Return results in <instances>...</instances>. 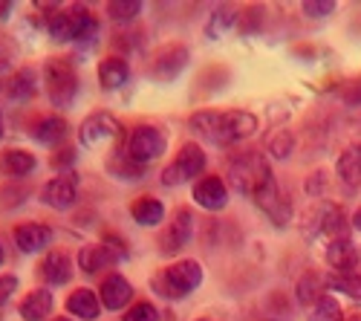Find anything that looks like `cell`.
Wrapping results in <instances>:
<instances>
[{"instance_id":"1","label":"cell","mask_w":361,"mask_h":321,"mask_svg":"<svg viewBox=\"0 0 361 321\" xmlns=\"http://www.w3.org/2000/svg\"><path fill=\"white\" fill-rule=\"evenodd\" d=\"M228 183L237 194H249L263 212L278 217L281 206V191L275 183V174L269 168V162L260 154H243L228 165Z\"/></svg>"},{"instance_id":"2","label":"cell","mask_w":361,"mask_h":321,"mask_svg":"<svg viewBox=\"0 0 361 321\" xmlns=\"http://www.w3.org/2000/svg\"><path fill=\"white\" fill-rule=\"evenodd\" d=\"M191 131L214 145H234L240 139H249L257 131V116L249 110H200L191 116Z\"/></svg>"},{"instance_id":"3","label":"cell","mask_w":361,"mask_h":321,"mask_svg":"<svg viewBox=\"0 0 361 321\" xmlns=\"http://www.w3.org/2000/svg\"><path fill=\"white\" fill-rule=\"evenodd\" d=\"M44 84L49 102L58 110H67L78 96V75L67 58H49L44 64Z\"/></svg>"},{"instance_id":"4","label":"cell","mask_w":361,"mask_h":321,"mask_svg":"<svg viewBox=\"0 0 361 321\" xmlns=\"http://www.w3.org/2000/svg\"><path fill=\"white\" fill-rule=\"evenodd\" d=\"M200 284H202V267L197 264V260H176L173 267H168L154 281V286L165 298H185Z\"/></svg>"},{"instance_id":"5","label":"cell","mask_w":361,"mask_h":321,"mask_svg":"<svg viewBox=\"0 0 361 321\" xmlns=\"http://www.w3.org/2000/svg\"><path fill=\"white\" fill-rule=\"evenodd\" d=\"M122 133V125H118L116 116L110 113H90L87 119L81 122L78 128V142L84 148L96 151V148H104V145H113Z\"/></svg>"},{"instance_id":"6","label":"cell","mask_w":361,"mask_h":321,"mask_svg":"<svg viewBox=\"0 0 361 321\" xmlns=\"http://www.w3.org/2000/svg\"><path fill=\"white\" fill-rule=\"evenodd\" d=\"M165 148H168V139H165V133H162L159 128H154V125H139V128L130 131L128 157H130L133 162H139V165L154 162V159H159V157L165 154Z\"/></svg>"},{"instance_id":"7","label":"cell","mask_w":361,"mask_h":321,"mask_svg":"<svg viewBox=\"0 0 361 321\" xmlns=\"http://www.w3.org/2000/svg\"><path fill=\"white\" fill-rule=\"evenodd\" d=\"M78 197V177L75 174H58L55 180H49L44 186V202L58 212L73 209V202Z\"/></svg>"},{"instance_id":"8","label":"cell","mask_w":361,"mask_h":321,"mask_svg":"<svg viewBox=\"0 0 361 321\" xmlns=\"http://www.w3.org/2000/svg\"><path fill=\"white\" fill-rule=\"evenodd\" d=\"M122 258H125V252L113 249L110 243H93V246H84L78 252V267L84 275H99L102 269L113 267L116 260H122Z\"/></svg>"},{"instance_id":"9","label":"cell","mask_w":361,"mask_h":321,"mask_svg":"<svg viewBox=\"0 0 361 321\" xmlns=\"http://www.w3.org/2000/svg\"><path fill=\"white\" fill-rule=\"evenodd\" d=\"M194 235V214L188 209H179L171 220V226L165 229V235H162V252L165 255H173L179 252Z\"/></svg>"},{"instance_id":"10","label":"cell","mask_w":361,"mask_h":321,"mask_svg":"<svg viewBox=\"0 0 361 321\" xmlns=\"http://www.w3.org/2000/svg\"><path fill=\"white\" fill-rule=\"evenodd\" d=\"M188 64V49L185 47H168L154 58V67H150V75L157 81H173L179 73Z\"/></svg>"},{"instance_id":"11","label":"cell","mask_w":361,"mask_h":321,"mask_svg":"<svg viewBox=\"0 0 361 321\" xmlns=\"http://www.w3.org/2000/svg\"><path fill=\"white\" fill-rule=\"evenodd\" d=\"M52 243V229L47 223H20L15 229V246L26 255L44 252Z\"/></svg>"},{"instance_id":"12","label":"cell","mask_w":361,"mask_h":321,"mask_svg":"<svg viewBox=\"0 0 361 321\" xmlns=\"http://www.w3.org/2000/svg\"><path fill=\"white\" fill-rule=\"evenodd\" d=\"M194 200L205 212H223L226 202H228V188L220 177H205L194 186Z\"/></svg>"},{"instance_id":"13","label":"cell","mask_w":361,"mask_h":321,"mask_svg":"<svg viewBox=\"0 0 361 321\" xmlns=\"http://www.w3.org/2000/svg\"><path fill=\"white\" fill-rule=\"evenodd\" d=\"M99 296H102V307H107V310H122V307H128L130 298H133V286H130L128 278H122V275L113 272V275H107V278L102 281Z\"/></svg>"},{"instance_id":"14","label":"cell","mask_w":361,"mask_h":321,"mask_svg":"<svg viewBox=\"0 0 361 321\" xmlns=\"http://www.w3.org/2000/svg\"><path fill=\"white\" fill-rule=\"evenodd\" d=\"M38 275L49 286H64L73 278V260L64 252H47L44 260H41V267H38Z\"/></svg>"},{"instance_id":"15","label":"cell","mask_w":361,"mask_h":321,"mask_svg":"<svg viewBox=\"0 0 361 321\" xmlns=\"http://www.w3.org/2000/svg\"><path fill=\"white\" fill-rule=\"evenodd\" d=\"M35 171V157L23 151V148H6L0 154V177H9V180H20L29 177Z\"/></svg>"},{"instance_id":"16","label":"cell","mask_w":361,"mask_h":321,"mask_svg":"<svg viewBox=\"0 0 361 321\" xmlns=\"http://www.w3.org/2000/svg\"><path fill=\"white\" fill-rule=\"evenodd\" d=\"M70 133V125L64 116H47V119H41L35 128H32V139L38 145H44V148H58V145H64Z\"/></svg>"},{"instance_id":"17","label":"cell","mask_w":361,"mask_h":321,"mask_svg":"<svg viewBox=\"0 0 361 321\" xmlns=\"http://www.w3.org/2000/svg\"><path fill=\"white\" fill-rule=\"evenodd\" d=\"M326 264L333 267L336 272H350V269L358 264V249L353 246L350 238H341V241L326 243Z\"/></svg>"},{"instance_id":"18","label":"cell","mask_w":361,"mask_h":321,"mask_svg":"<svg viewBox=\"0 0 361 321\" xmlns=\"http://www.w3.org/2000/svg\"><path fill=\"white\" fill-rule=\"evenodd\" d=\"M67 310H70V315H75V318L96 321L99 313H102V298L93 293V289H75V293L67 298Z\"/></svg>"},{"instance_id":"19","label":"cell","mask_w":361,"mask_h":321,"mask_svg":"<svg viewBox=\"0 0 361 321\" xmlns=\"http://www.w3.org/2000/svg\"><path fill=\"white\" fill-rule=\"evenodd\" d=\"M52 293L49 289H32L23 301H20V318L23 321H44V318H49V313H52Z\"/></svg>"},{"instance_id":"20","label":"cell","mask_w":361,"mask_h":321,"mask_svg":"<svg viewBox=\"0 0 361 321\" xmlns=\"http://www.w3.org/2000/svg\"><path fill=\"white\" fill-rule=\"evenodd\" d=\"M130 78V67L125 58H104V61L99 64V81L104 90H118V87H125Z\"/></svg>"},{"instance_id":"21","label":"cell","mask_w":361,"mask_h":321,"mask_svg":"<svg viewBox=\"0 0 361 321\" xmlns=\"http://www.w3.org/2000/svg\"><path fill=\"white\" fill-rule=\"evenodd\" d=\"M35 87H38V75L32 67H20L15 70V75L6 81V96L12 102H26L35 96Z\"/></svg>"},{"instance_id":"22","label":"cell","mask_w":361,"mask_h":321,"mask_svg":"<svg viewBox=\"0 0 361 321\" xmlns=\"http://www.w3.org/2000/svg\"><path fill=\"white\" fill-rule=\"evenodd\" d=\"M130 214H133V220H136L139 226L154 229V226L162 223V217H165V206H162V200H157V197H139V200L133 202Z\"/></svg>"},{"instance_id":"23","label":"cell","mask_w":361,"mask_h":321,"mask_svg":"<svg viewBox=\"0 0 361 321\" xmlns=\"http://www.w3.org/2000/svg\"><path fill=\"white\" fill-rule=\"evenodd\" d=\"M47 32L55 44H70L75 41V23H73V15L70 9H55L49 18H47Z\"/></svg>"},{"instance_id":"24","label":"cell","mask_w":361,"mask_h":321,"mask_svg":"<svg viewBox=\"0 0 361 321\" xmlns=\"http://www.w3.org/2000/svg\"><path fill=\"white\" fill-rule=\"evenodd\" d=\"M173 165L183 171L185 180H194V177H200V174L205 171V154H202L200 145L188 142V145H183V151H179V157H176Z\"/></svg>"},{"instance_id":"25","label":"cell","mask_w":361,"mask_h":321,"mask_svg":"<svg viewBox=\"0 0 361 321\" xmlns=\"http://www.w3.org/2000/svg\"><path fill=\"white\" fill-rule=\"evenodd\" d=\"M338 177L347 186H358L361 183V145H353L338 157Z\"/></svg>"},{"instance_id":"26","label":"cell","mask_w":361,"mask_h":321,"mask_svg":"<svg viewBox=\"0 0 361 321\" xmlns=\"http://www.w3.org/2000/svg\"><path fill=\"white\" fill-rule=\"evenodd\" d=\"M326 286L341 296H350L353 301H361V272H333L326 278Z\"/></svg>"},{"instance_id":"27","label":"cell","mask_w":361,"mask_h":321,"mask_svg":"<svg viewBox=\"0 0 361 321\" xmlns=\"http://www.w3.org/2000/svg\"><path fill=\"white\" fill-rule=\"evenodd\" d=\"M70 15H73V23H75V41H90L96 38V18L87 6H70Z\"/></svg>"},{"instance_id":"28","label":"cell","mask_w":361,"mask_h":321,"mask_svg":"<svg viewBox=\"0 0 361 321\" xmlns=\"http://www.w3.org/2000/svg\"><path fill=\"white\" fill-rule=\"evenodd\" d=\"M321 229H324V235L329 238V243L347 238L344 212H341V209H324V214H321Z\"/></svg>"},{"instance_id":"29","label":"cell","mask_w":361,"mask_h":321,"mask_svg":"<svg viewBox=\"0 0 361 321\" xmlns=\"http://www.w3.org/2000/svg\"><path fill=\"white\" fill-rule=\"evenodd\" d=\"M237 23V12L231 9V6H220V9H214V15L208 18V26H205V35L208 38H220V35H226L228 29Z\"/></svg>"},{"instance_id":"30","label":"cell","mask_w":361,"mask_h":321,"mask_svg":"<svg viewBox=\"0 0 361 321\" xmlns=\"http://www.w3.org/2000/svg\"><path fill=\"white\" fill-rule=\"evenodd\" d=\"M139 12H142L139 0H113V4L107 6V18L113 23H130V20L139 18Z\"/></svg>"},{"instance_id":"31","label":"cell","mask_w":361,"mask_h":321,"mask_svg":"<svg viewBox=\"0 0 361 321\" xmlns=\"http://www.w3.org/2000/svg\"><path fill=\"white\" fill-rule=\"evenodd\" d=\"M321 286H324V281L315 275V272H307L304 278H300L298 281V289H295V293H298V301L300 304H318L324 296H321Z\"/></svg>"},{"instance_id":"32","label":"cell","mask_w":361,"mask_h":321,"mask_svg":"<svg viewBox=\"0 0 361 321\" xmlns=\"http://www.w3.org/2000/svg\"><path fill=\"white\" fill-rule=\"evenodd\" d=\"M341 315H344V313H341L338 301H336L333 296H324V298L315 304V310H312V318H310V321H344Z\"/></svg>"},{"instance_id":"33","label":"cell","mask_w":361,"mask_h":321,"mask_svg":"<svg viewBox=\"0 0 361 321\" xmlns=\"http://www.w3.org/2000/svg\"><path fill=\"white\" fill-rule=\"evenodd\" d=\"M125 321H159V313H157V307H154V304L139 301V304H133V307L128 310Z\"/></svg>"},{"instance_id":"34","label":"cell","mask_w":361,"mask_h":321,"mask_svg":"<svg viewBox=\"0 0 361 321\" xmlns=\"http://www.w3.org/2000/svg\"><path fill=\"white\" fill-rule=\"evenodd\" d=\"M300 9H304L307 18H329L336 12V4H333V0H307Z\"/></svg>"},{"instance_id":"35","label":"cell","mask_w":361,"mask_h":321,"mask_svg":"<svg viewBox=\"0 0 361 321\" xmlns=\"http://www.w3.org/2000/svg\"><path fill=\"white\" fill-rule=\"evenodd\" d=\"M18 289V278L15 275H0V307H4Z\"/></svg>"},{"instance_id":"36","label":"cell","mask_w":361,"mask_h":321,"mask_svg":"<svg viewBox=\"0 0 361 321\" xmlns=\"http://www.w3.org/2000/svg\"><path fill=\"white\" fill-rule=\"evenodd\" d=\"M162 183L165 186H179V183H185V177H183V171H179L176 165H168L162 171Z\"/></svg>"},{"instance_id":"37","label":"cell","mask_w":361,"mask_h":321,"mask_svg":"<svg viewBox=\"0 0 361 321\" xmlns=\"http://www.w3.org/2000/svg\"><path fill=\"white\" fill-rule=\"evenodd\" d=\"M272 151H275V157H286L289 151H292V136L286 133V136H278L275 142H272Z\"/></svg>"},{"instance_id":"38","label":"cell","mask_w":361,"mask_h":321,"mask_svg":"<svg viewBox=\"0 0 361 321\" xmlns=\"http://www.w3.org/2000/svg\"><path fill=\"white\" fill-rule=\"evenodd\" d=\"M73 162H75V151H73V148L58 151V154H55V159H52V165H55V168H67V165H73Z\"/></svg>"},{"instance_id":"39","label":"cell","mask_w":361,"mask_h":321,"mask_svg":"<svg viewBox=\"0 0 361 321\" xmlns=\"http://www.w3.org/2000/svg\"><path fill=\"white\" fill-rule=\"evenodd\" d=\"M344 99H347L350 104H358V102H361V78L353 81V84L347 87V90H344Z\"/></svg>"},{"instance_id":"40","label":"cell","mask_w":361,"mask_h":321,"mask_svg":"<svg viewBox=\"0 0 361 321\" xmlns=\"http://www.w3.org/2000/svg\"><path fill=\"white\" fill-rule=\"evenodd\" d=\"M12 15V4H0V20Z\"/></svg>"},{"instance_id":"41","label":"cell","mask_w":361,"mask_h":321,"mask_svg":"<svg viewBox=\"0 0 361 321\" xmlns=\"http://www.w3.org/2000/svg\"><path fill=\"white\" fill-rule=\"evenodd\" d=\"M6 64H9V52H6V49H0V70H4Z\"/></svg>"},{"instance_id":"42","label":"cell","mask_w":361,"mask_h":321,"mask_svg":"<svg viewBox=\"0 0 361 321\" xmlns=\"http://www.w3.org/2000/svg\"><path fill=\"white\" fill-rule=\"evenodd\" d=\"M353 226H355V229H358V231H361V209H358V212H355V214H353Z\"/></svg>"},{"instance_id":"43","label":"cell","mask_w":361,"mask_h":321,"mask_svg":"<svg viewBox=\"0 0 361 321\" xmlns=\"http://www.w3.org/2000/svg\"><path fill=\"white\" fill-rule=\"evenodd\" d=\"M4 260H6V252H4V246H0V267H4Z\"/></svg>"},{"instance_id":"44","label":"cell","mask_w":361,"mask_h":321,"mask_svg":"<svg viewBox=\"0 0 361 321\" xmlns=\"http://www.w3.org/2000/svg\"><path fill=\"white\" fill-rule=\"evenodd\" d=\"M0 136H4V119H0Z\"/></svg>"},{"instance_id":"45","label":"cell","mask_w":361,"mask_h":321,"mask_svg":"<svg viewBox=\"0 0 361 321\" xmlns=\"http://www.w3.org/2000/svg\"><path fill=\"white\" fill-rule=\"evenodd\" d=\"M55 321H70V318H55Z\"/></svg>"},{"instance_id":"46","label":"cell","mask_w":361,"mask_h":321,"mask_svg":"<svg viewBox=\"0 0 361 321\" xmlns=\"http://www.w3.org/2000/svg\"><path fill=\"white\" fill-rule=\"evenodd\" d=\"M353 321H358V318H353Z\"/></svg>"},{"instance_id":"47","label":"cell","mask_w":361,"mask_h":321,"mask_svg":"<svg viewBox=\"0 0 361 321\" xmlns=\"http://www.w3.org/2000/svg\"><path fill=\"white\" fill-rule=\"evenodd\" d=\"M200 321H205V318H200Z\"/></svg>"}]
</instances>
